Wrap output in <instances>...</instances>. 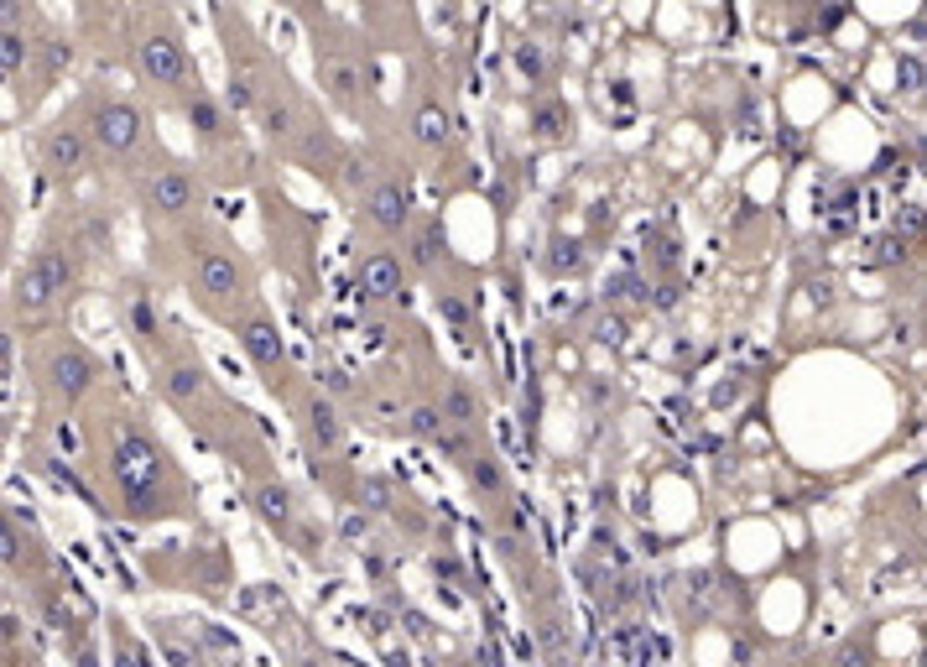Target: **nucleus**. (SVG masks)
Returning <instances> with one entry per match:
<instances>
[{"instance_id": "obj_16", "label": "nucleus", "mask_w": 927, "mask_h": 667, "mask_svg": "<svg viewBox=\"0 0 927 667\" xmlns=\"http://www.w3.org/2000/svg\"><path fill=\"white\" fill-rule=\"evenodd\" d=\"M183 115H189V125L204 141H224V137H230V115H224V104L208 100L204 89H193L189 100H183Z\"/></svg>"}, {"instance_id": "obj_23", "label": "nucleus", "mask_w": 927, "mask_h": 667, "mask_svg": "<svg viewBox=\"0 0 927 667\" xmlns=\"http://www.w3.org/2000/svg\"><path fill=\"white\" fill-rule=\"evenodd\" d=\"M511 63H516V73H521L527 84H542V79H548V48L532 42V37H527V42H516Z\"/></svg>"}, {"instance_id": "obj_2", "label": "nucleus", "mask_w": 927, "mask_h": 667, "mask_svg": "<svg viewBox=\"0 0 927 667\" xmlns=\"http://www.w3.org/2000/svg\"><path fill=\"white\" fill-rule=\"evenodd\" d=\"M73 256L69 251H58V245H42L27 266H21L17 276V292H11V309L27 313V319H37V313L58 309L63 297L73 292Z\"/></svg>"}, {"instance_id": "obj_17", "label": "nucleus", "mask_w": 927, "mask_h": 667, "mask_svg": "<svg viewBox=\"0 0 927 667\" xmlns=\"http://www.w3.org/2000/svg\"><path fill=\"white\" fill-rule=\"evenodd\" d=\"M318 73H324V84H328V94H334V100H355V94H360V84H365L360 63H355V58H344V52H328L324 63H318Z\"/></svg>"}, {"instance_id": "obj_8", "label": "nucleus", "mask_w": 927, "mask_h": 667, "mask_svg": "<svg viewBox=\"0 0 927 667\" xmlns=\"http://www.w3.org/2000/svg\"><path fill=\"white\" fill-rule=\"evenodd\" d=\"M251 276H245V261L235 251H204L198 256V292L208 303H241Z\"/></svg>"}, {"instance_id": "obj_37", "label": "nucleus", "mask_w": 927, "mask_h": 667, "mask_svg": "<svg viewBox=\"0 0 927 667\" xmlns=\"http://www.w3.org/2000/svg\"><path fill=\"white\" fill-rule=\"evenodd\" d=\"M287 11H308V6H318V0H282Z\"/></svg>"}, {"instance_id": "obj_22", "label": "nucleus", "mask_w": 927, "mask_h": 667, "mask_svg": "<svg viewBox=\"0 0 927 667\" xmlns=\"http://www.w3.org/2000/svg\"><path fill=\"white\" fill-rule=\"evenodd\" d=\"M125 313H131V329H136L141 344H152L156 334H162V313H156V303L146 292H131V297H125Z\"/></svg>"}, {"instance_id": "obj_24", "label": "nucleus", "mask_w": 927, "mask_h": 667, "mask_svg": "<svg viewBox=\"0 0 927 667\" xmlns=\"http://www.w3.org/2000/svg\"><path fill=\"white\" fill-rule=\"evenodd\" d=\"M412 137L422 141V146H444L448 141V115L438 110V104H422L412 115Z\"/></svg>"}, {"instance_id": "obj_7", "label": "nucleus", "mask_w": 927, "mask_h": 667, "mask_svg": "<svg viewBox=\"0 0 927 667\" xmlns=\"http://www.w3.org/2000/svg\"><path fill=\"white\" fill-rule=\"evenodd\" d=\"M94 376H100V365H94V355H84L79 344H58L48 355V392L58 396V402H79V396L94 386Z\"/></svg>"}, {"instance_id": "obj_9", "label": "nucleus", "mask_w": 927, "mask_h": 667, "mask_svg": "<svg viewBox=\"0 0 927 667\" xmlns=\"http://www.w3.org/2000/svg\"><path fill=\"white\" fill-rule=\"evenodd\" d=\"M365 224L380 230V235H401V230H412V193L407 183H376V189L365 193Z\"/></svg>"}, {"instance_id": "obj_30", "label": "nucleus", "mask_w": 927, "mask_h": 667, "mask_svg": "<svg viewBox=\"0 0 927 667\" xmlns=\"http://www.w3.org/2000/svg\"><path fill=\"white\" fill-rule=\"evenodd\" d=\"M594 340H600V344H625V319H620V313H600V319H594Z\"/></svg>"}, {"instance_id": "obj_5", "label": "nucleus", "mask_w": 927, "mask_h": 667, "mask_svg": "<svg viewBox=\"0 0 927 667\" xmlns=\"http://www.w3.org/2000/svg\"><path fill=\"white\" fill-rule=\"evenodd\" d=\"M204 199V183H198V172L189 168H162L146 178V189H141V209H146V220H183L193 214Z\"/></svg>"}, {"instance_id": "obj_3", "label": "nucleus", "mask_w": 927, "mask_h": 667, "mask_svg": "<svg viewBox=\"0 0 927 667\" xmlns=\"http://www.w3.org/2000/svg\"><path fill=\"white\" fill-rule=\"evenodd\" d=\"M131 63H136V73L146 79L152 89H167V94H177V89H193L198 84V73H193V58L183 52V42H177V32H167V27H152V32L136 37V48H131Z\"/></svg>"}, {"instance_id": "obj_31", "label": "nucleus", "mask_w": 927, "mask_h": 667, "mask_svg": "<svg viewBox=\"0 0 927 667\" xmlns=\"http://www.w3.org/2000/svg\"><path fill=\"white\" fill-rule=\"evenodd\" d=\"M0 32H27V0H0Z\"/></svg>"}, {"instance_id": "obj_34", "label": "nucleus", "mask_w": 927, "mask_h": 667, "mask_svg": "<svg viewBox=\"0 0 927 667\" xmlns=\"http://www.w3.org/2000/svg\"><path fill=\"white\" fill-rule=\"evenodd\" d=\"M365 506H386V485H380V479H365Z\"/></svg>"}, {"instance_id": "obj_21", "label": "nucleus", "mask_w": 927, "mask_h": 667, "mask_svg": "<svg viewBox=\"0 0 927 667\" xmlns=\"http://www.w3.org/2000/svg\"><path fill=\"white\" fill-rule=\"evenodd\" d=\"M32 63V37L27 32H0V84H17Z\"/></svg>"}, {"instance_id": "obj_38", "label": "nucleus", "mask_w": 927, "mask_h": 667, "mask_svg": "<svg viewBox=\"0 0 927 667\" xmlns=\"http://www.w3.org/2000/svg\"><path fill=\"white\" fill-rule=\"evenodd\" d=\"M0 360H6V334H0Z\"/></svg>"}, {"instance_id": "obj_1", "label": "nucleus", "mask_w": 927, "mask_h": 667, "mask_svg": "<svg viewBox=\"0 0 927 667\" xmlns=\"http://www.w3.org/2000/svg\"><path fill=\"white\" fill-rule=\"evenodd\" d=\"M110 479L121 501L131 506L136 516H152L162 501H167V485H172V464L162 454L152 433H141L136 423H121L115 428V444H110Z\"/></svg>"}, {"instance_id": "obj_11", "label": "nucleus", "mask_w": 927, "mask_h": 667, "mask_svg": "<svg viewBox=\"0 0 927 667\" xmlns=\"http://www.w3.org/2000/svg\"><path fill=\"white\" fill-rule=\"evenodd\" d=\"M235 334H241L245 355L256 360L261 371H282V360H287V344H282V334H276V324L266 319V313H245L241 324H235Z\"/></svg>"}, {"instance_id": "obj_33", "label": "nucleus", "mask_w": 927, "mask_h": 667, "mask_svg": "<svg viewBox=\"0 0 927 667\" xmlns=\"http://www.w3.org/2000/svg\"><path fill=\"white\" fill-rule=\"evenodd\" d=\"M537 137H563V110H558V104H542V110H537Z\"/></svg>"}, {"instance_id": "obj_27", "label": "nucleus", "mask_w": 927, "mask_h": 667, "mask_svg": "<svg viewBox=\"0 0 927 667\" xmlns=\"http://www.w3.org/2000/svg\"><path fill=\"white\" fill-rule=\"evenodd\" d=\"M438 251H444V230H438L432 220L417 224V230H412V261H417V266H432Z\"/></svg>"}, {"instance_id": "obj_26", "label": "nucleus", "mask_w": 927, "mask_h": 667, "mask_svg": "<svg viewBox=\"0 0 927 667\" xmlns=\"http://www.w3.org/2000/svg\"><path fill=\"white\" fill-rule=\"evenodd\" d=\"M432 448H438L444 459L464 464V459H469V454H475V438H469V428H454V423H444V433L432 438Z\"/></svg>"}, {"instance_id": "obj_10", "label": "nucleus", "mask_w": 927, "mask_h": 667, "mask_svg": "<svg viewBox=\"0 0 927 667\" xmlns=\"http://www.w3.org/2000/svg\"><path fill=\"white\" fill-rule=\"evenodd\" d=\"M401 287H407V266H401V256H391V251H370V256L360 261V292L370 297V303H396Z\"/></svg>"}, {"instance_id": "obj_18", "label": "nucleus", "mask_w": 927, "mask_h": 667, "mask_svg": "<svg viewBox=\"0 0 927 667\" xmlns=\"http://www.w3.org/2000/svg\"><path fill=\"white\" fill-rule=\"evenodd\" d=\"M256 120H261V131H266L272 141H287V137L297 131V110H293V100H287V94H272V89H266V100L256 104Z\"/></svg>"}, {"instance_id": "obj_4", "label": "nucleus", "mask_w": 927, "mask_h": 667, "mask_svg": "<svg viewBox=\"0 0 927 667\" xmlns=\"http://www.w3.org/2000/svg\"><path fill=\"white\" fill-rule=\"evenodd\" d=\"M84 137H89V146L94 152H104V156H131L141 146V137H146V120H141V110L131 100H89V110H84Z\"/></svg>"}, {"instance_id": "obj_19", "label": "nucleus", "mask_w": 927, "mask_h": 667, "mask_svg": "<svg viewBox=\"0 0 927 667\" xmlns=\"http://www.w3.org/2000/svg\"><path fill=\"white\" fill-rule=\"evenodd\" d=\"M464 475H469V485L480 491V496H506V469H500L496 454H485V448H475L469 459H464Z\"/></svg>"}, {"instance_id": "obj_32", "label": "nucleus", "mask_w": 927, "mask_h": 667, "mask_svg": "<svg viewBox=\"0 0 927 667\" xmlns=\"http://www.w3.org/2000/svg\"><path fill=\"white\" fill-rule=\"evenodd\" d=\"M344 189L355 193V189H376V172H370V162H360V156H355V162H349V172H344Z\"/></svg>"}, {"instance_id": "obj_13", "label": "nucleus", "mask_w": 927, "mask_h": 667, "mask_svg": "<svg viewBox=\"0 0 927 667\" xmlns=\"http://www.w3.org/2000/svg\"><path fill=\"white\" fill-rule=\"evenodd\" d=\"M162 392H167L172 407H193V402L208 392L204 365H198V360H172L167 376H162Z\"/></svg>"}, {"instance_id": "obj_28", "label": "nucleus", "mask_w": 927, "mask_h": 667, "mask_svg": "<svg viewBox=\"0 0 927 667\" xmlns=\"http://www.w3.org/2000/svg\"><path fill=\"white\" fill-rule=\"evenodd\" d=\"M17 558H21V527L0 512V564H17Z\"/></svg>"}, {"instance_id": "obj_14", "label": "nucleus", "mask_w": 927, "mask_h": 667, "mask_svg": "<svg viewBox=\"0 0 927 667\" xmlns=\"http://www.w3.org/2000/svg\"><path fill=\"white\" fill-rule=\"evenodd\" d=\"M266 89H272L266 84V69L230 52V104H235V110H256V104L266 100Z\"/></svg>"}, {"instance_id": "obj_36", "label": "nucleus", "mask_w": 927, "mask_h": 667, "mask_svg": "<svg viewBox=\"0 0 927 667\" xmlns=\"http://www.w3.org/2000/svg\"><path fill=\"white\" fill-rule=\"evenodd\" d=\"M901 73H907V89H911V94H917V89H923V84H917V79H923V69H917V63H907V69H901Z\"/></svg>"}, {"instance_id": "obj_25", "label": "nucleus", "mask_w": 927, "mask_h": 667, "mask_svg": "<svg viewBox=\"0 0 927 667\" xmlns=\"http://www.w3.org/2000/svg\"><path fill=\"white\" fill-rule=\"evenodd\" d=\"M407 433H412V438H422V444H432V438L444 433V412L432 407V402H417V407L407 412Z\"/></svg>"}, {"instance_id": "obj_35", "label": "nucleus", "mask_w": 927, "mask_h": 667, "mask_svg": "<svg viewBox=\"0 0 927 667\" xmlns=\"http://www.w3.org/2000/svg\"><path fill=\"white\" fill-rule=\"evenodd\" d=\"M324 386H328V392H349V381H344V371H324Z\"/></svg>"}, {"instance_id": "obj_39", "label": "nucleus", "mask_w": 927, "mask_h": 667, "mask_svg": "<svg viewBox=\"0 0 927 667\" xmlns=\"http://www.w3.org/2000/svg\"><path fill=\"white\" fill-rule=\"evenodd\" d=\"M0 261H6V235H0Z\"/></svg>"}, {"instance_id": "obj_20", "label": "nucleus", "mask_w": 927, "mask_h": 667, "mask_svg": "<svg viewBox=\"0 0 927 667\" xmlns=\"http://www.w3.org/2000/svg\"><path fill=\"white\" fill-rule=\"evenodd\" d=\"M256 512L272 522V527H282V532H293L297 527V506H293V496H287V485H256Z\"/></svg>"}, {"instance_id": "obj_29", "label": "nucleus", "mask_w": 927, "mask_h": 667, "mask_svg": "<svg viewBox=\"0 0 927 667\" xmlns=\"http://www.w3.org/2000/svg\"><path fill=\"white\" fill-rule=\"evenodd\" d=\"M63 63H73V42H63V37H48V42H42V69L58 73Z\"/></svg>"}, {"instance_id": "obj_15", "label": "nucleus", "mask_w": 927, "mask_h": 667, "mask_svg": "<svg viewBox=\"0 0 927 667\" xmlns=\"http://www.w3.org/2000/svg\"><path fill=\"white\" fill-rule=\"evenodd\" d=\"M432 407L444 412V423H454V428H475V417H480V392H475L464 376H448L444 402H432Z\"/></svg>"}, {"instance_id": "obj_12", "label": "nucleus", "mask_w": 927, "mask_h": 667, "mask_svg": "<svg viewBox=\"0 0 927 667\" xmlns=\"http://www.w3.org/2000/svg\"><path fill=\"white\" fill-rule=\"evenodd\" d=\"M303 428H308V444H318V454H339L344 448V423L328 396H313L303 407Z\"/></svg>"}, {"instance_id": "obj_6", "label": "nucleus", "mask_w": 927, "mask_h": 667, "mask_svg": "<svg viewBox=\"0 0 927 667\" xmlns=\"http://www.w3.org/2000/svg\"><path fill=\"white\" fill-rule=\"evenodd\" d=\"M42 168H48L52 183H79V178L94 168V146H89L79 120L48 125V137H42Z\"/></svg>"}]
</instances>
